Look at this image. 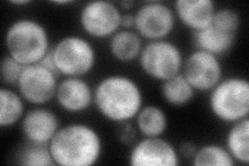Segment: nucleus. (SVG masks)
<instances>
[{"instance_id": "obj_1", "label": "nucleus", "mask_w": 249, "mask_h": 166, "mask_svg": "<svg viewBox=\"0 0 249 166\" xmlns=\"http://www.w3.org/2000/svg\"><path fill=\"white\" fill-rule=\"evenodd\" d=\"M93 104L106 120L127 123L142 108V92L133 79L122 75L108 76L93 90Z\"/></svg>"}, {"instance_id": "obj_2", "label": "nucleus", "mask_w": 249, "mask_h": 166, "mask_svg": "<svg viewBox=\"0 0 249 166\" xmlns=\"http://www.w3.org/2000/svg\"><path fill=\"white\" fill-rule=\"evenodd\" d=\"M56 165L90 166L102 153V140L98 132L85 124H70L57 130L49 142Z\"/></svg>"}, {"instance_id": "obj_3", "label": "nucleus", "mask_w": 249, "mask_h": 166, "mask_svg": "<svg viewBox=\"0 0 249 166\" xmlns=\"http://www.w3.org/2000/svg\"><path fill=\"white\" fill-rule=\"evenodd\" d=\"M7 53L24 67L38 64L50 51L49 36L40 22L19 19L13 22L5 34Z\"/></svg>"}, {"instance_id": "obj_4", "label": "nucleus", "mask_w": 249, "mask_h": 166, "mask_svg": "<svg viewBox=\"0 0 249 166\" xmlns=\"http://www.w3.org/2000/svg\"><path fill=\"white\" fill-rule=\"evenodd\" d=\"M209 106L212 113L224 123H236L249 113V83L247 79L231 77L221 80L211 91Z\"/></svg>"}, {"instance_id": "obj_5", "label": "nucleus", "mask_w": 249, "mask_h": 166, "mask_svg": "<svg viewBox=\"0 0 249 166\" xmlns=\"http://www.w3.org/2000/svg\"><path fill=\"white\" fill-rule=\"evenodd\" d=\"M51 53L57 73L66 77H82L96 65L93 46L78 36L62 37L54 45Z\"/></svg>"}, {"instance_id": "obj_6", "label": "nucleus", "mask_w": 249, "mask_h": 166, "mask_svg": "<svg viewBox=\"0 0 249 166\" xmlns=\"http://www.w3.org/2000/svg\"><path fill=\"white\" fill-rule=\"evenodd\" d=\"M183 62L180 48L165 39L146 44L139 55V64L143 73L162 82L180 74Z\"/></svg>"}, {"instance_id": "obj_7", "label": "nucleus", "mask_w": 249, "mask_h": 166, "mask_svg": "<svg viewBox=\"0 0 249 166\" xmlns=\"http://www.w3.org/2000/svg\"><path fill=\"white\" fill-rule=\"evenodd\" d=\"M57 74L40 64L24 67L17 84L21 97L33 105H45L55 98Z\"/></svg>"}, {"instance_id": "obj_8", "label": "nucleus", "mask_w": 249, "mask_h": 166, "mask_svg": "<svg viewBox=\"0 0 249 166\" xmlns=\"http://www.w3.org/2000/svg\"><path fill=\"white\" fill-rule=\"evenodd\" d=\"M122 13L118 5L110 1H90L85 4L79 15L82 29L95 38L111 37L121 27Z\"/></svg>"}, {"instance_id": "obj_9", "label": "nucleus", "mask_w": 249, "mask_h": 166, "mask_svg": "<svg viewBox=\"0 0 249 166\" xmlns=\"http://www.w3.org/2000/svg\"><path fill=\"white\" fill-rule=\"evenodd\" d=\"M136 33L150 41H161L175 28L176 15L170 7L162 2H146L134 14Z\"/></svg>"}, {"instance_id": "obj_10", "label": "nucleus", "mask_w": 249, "mask_h": 166, "mask_svg": "<svg viewBox=\"0 0 249 166\" xmlns=\"http://www.w3.org/2000/svg\"><path fill=\"white\" fill-rule=\"evenodd\" d=\"M183 73L194 91H212L222 80V66L217 56L196 50L183 62Z\"/></svg>"}, {"instance_id": "obj_11", "label": "nucleus", "mask_w": 249, "mask_h": 166, "mask_svg": "<svg viewBox=\"0 0 249 166\" xmlns=\"http://www.w3.org/2000/svg\"><path fill=\"white\" fill-rule=\"evenodd\" d=\"M129 163L133 166H177L180 156L169 141L161 137H144L132 148Z\"/></svg>"}, {"instance_id": "obj_12", "label": "nucleus", "mask_w": 249, "mask_h": 166, "mask_svg": "<svg viewBox=\"0 0 249 166\" xmlns=\"http://www.w3.org/2000/svg\"><path fill=\"white\" fill-rule=\"evenodd\" d=\"M55 98L65 111L80 113L93 103V91L81 77H67L58 83Z\"/></svg>"}, {"instance_id": "obj_13", "label": "nucleus", "mask_w": 249, "mask_h": 166, "mask_svg": "<svg viewBox=\"0 0 249 166\" xmlns=\"http://www.w3.org/2000/svg\"><path fill=\"white\" fill-rule=\"evenodd\" d=\"M58 129L56 114L48 109H31L22 118V131L30 144L48 146Z\"/></svg>"}, {"instance_id": "obj_14", "label": "nucleus", "mask_w": 249, "mask_h": 166, "mask_svg": "<svg viewBox=\"0 0 249 166\" xmlns=\"http://www.w3.org/2000/svg\"><path fill=\"white\" fill-rule=\"evenodd\" d=\"M215 11L212 0H178L175 2V15L194 33L212 24Z\"/></svg>"}, {"instance_id": "obj_15", "label": "nucleus", "mask_w": 249, "mask_h": 166, "mask_svg": "<svg viewBox=\"0 0 249 166\" xmlns=\"http://www.w3.org/2000/svg\"><path fill=\"white\" fill-rule=\"evenodd\" d=\"M193 42L197 50L208 52L218 57L231 49L235 43V35L223 33L213 25H210L196 31L193 34Z\"/></svg>"}, {"instance_id": "obj_16", "label": "nucleus", "mask_w": 249, "mask_h": 166, "mask_svg": "<svg viewBox=\"0 0 249 166\" xmlns=\"http://www.w3.org/2000/svg\"><path fill=\"white\" fill-rule=\"evenodd\" d=\"M143 48L142 37L136 31L119 30L110 37L109 51L112 57L121 62H131L137 58Z\"/></svg>"}, {"instance_id": "obj_17", "label": "nucleus", "mask_w": 249, "mask_h": 166, "mask_svg": "<svg viewBox=\"0 0 249 166\" xmlns=\"http://www.w3.org/2000/svg\"><path fill=\"white\" fill-rule=\"evenodd\" d=\"M136 126L144 137H161L167 128V116L160 107L147 105L137 113Z\"/></svg>"}, {"instance_id": "obj_18", "label": "nucleus", "mask_w": 249, "mask_h": 166, "mask_svg": "<svg viewBox=\"0 0 249 166\" xmlns=\"http://www.w3.org/2000/svg\"><path fill=\"white\" fill-rule=\"evenodd\" d=\"M227 149L233 160L243 164L249 162V120L233 123L227 136Z\"/></svg>"}, {"instance_id": "obj_19", "label": "nucleus", "mask_w": 249, "mask_h": 166, "mask_svg": "<svg viewBox=\"0 0 249 166\" xmlns=\"http://www.w3.org/2000/svg\"><path fill=\"white\" fill-rule=\"evenodd\" d=\"M194 93L196 91L182 74L167 79L161 85L162 98L171 106L181 107L187 105L192 101Z\"/></svg>"}, {"instance_id": "obj_20", "label": "nucleus", "mask_w": 249, "mask_h": 166, "mask_svg": "<svg viewBox=\"0 0 249 166\" xmlns=\"http://www.w3.org/2000/svg\"><path fill=\"white\" fill-rule=\"evenodd\" d=\"M0 127L10 128L24 116V99L9 88L0 90Z\"/></svg>"}, {"instance_id": "obj_21", "label": "nucleus", "mask_w": 249, "mask_h": 166, "mask_svg": "<svg viewBox=\"0 0 249 166\" xmlns=\"http://www.w3.org/2000/svg\"><path fill=\"white\" fill-rule=\"evenodd\" d=\"M192 159V164L196 166H232L236 163L227 148L218 145L200 147Z\"/></svg>"}, {"instance_id": "obj_22", "label": "nucleus", "mask_w": 249, "mask_h": 166, "mask_svg": "<svg viewBox=\"0 0 249 166\" xmlns=\"http://www.w3.org/2000/svg\"><path fill=\"white\" fill-rule=\"evenodd\" d=\"M19 164L26 166H49L56 165L54 162L48 146L30 144L21 152Z\"/></svg>"}, {"instance_id": "obj_23", "label": "nucleus", "mask_w": 249, "mask_h": 166, "mask_svg": "<svg viewBox=\"0 0 249 166\" xmlns=\"http://www.w3.org/2000/svg\"><path fill=\"white\" fill-rule=\"evenodd\" d=\"M211 25L223 33L236 35L240 26V16L232 9L216 10Z\"/></svg>"}, {"instance_id": "obj_24", "label": "nucleus", "mask_w": 249, "mask_h": 166, "mask_svg": "<svg viewBox=\"0 0 249 166\" xmlns=\"http://www.w3.org/2000/svg\"><path fill=\"white\" fill-rule=\"evenodd\" d=\"M24 66L15 60L10 55L1 61V80L6 85H17Z\"/></svg>"}, {"instance_id": "obj_25", "label": "nucleus", "mask_w": 249, "mask_h": 166, "mask_svg": "<svg viewBox=\"0 0 249 166\" xmlns=\"http://www.w3.org/2000/svg\"><path fill=\"white\" fill-rule=\"evenodd\" d=\"M121 140L126 144H132L135 140V132L134 129L132 128L131 125H126L124 127V130L121 134Z\"/></svg>"}, {"instance_id": "obj_26", "label": "nucleus", "mask_w": 249, "mask_h": 166, "mask_svg": "<svg viewBox=\"0 0 249 166\" xmlns=\"http://www.w3.org/2000/svg\"><path fill=\"white\" fill-rule=\"evenodd\" d=\"M135 24V18L134 14L132 13H126L122 15V21H121V26H123L124 29L131 30L134 27Z\"/></svg>"}, {"instance_id": "obj_27", "label": "nucleus", "mask_w": 249, "mask_h": 166, "mask_svg": "<svg viewBox=\"0 0 249 166\" xmlns=\"http://www.w3.org/2000/svg\"><path fill=\"white\" fill-rule=\"evenodd\" d=\"M38 64L42 65L46 69H48L50 71H53V72H55L56 74H58L57 71H56V68H55V64H54V60H53V57H52L51 49H50V51L48 53L45 55L44 58L40 62H38Z\"/></svg>"}, {"instance_id": "obj_28", "label": "nucleus", "mask_w": 249, "mask_h": 166, "mask_svg": "<svg viewBox=\"0 0 249 166\" xmlns=\"http://www.w3.org/2000/svg\"><path fill=\"white\" fill-rule=\"evenodd\" d=\"M196 148L194 145L190 144V142H186L182 147H181V153L185 157H193L194 154L196 152Z\"/></svg>"}, {"instance_id": "obj_29", "label": "nucleus", "mask_w": 249, "mask_h": 166, "mask_svg": "<svg viewBox=\"0 0 249 166\" xmlns=\"http://www.w3.org/2000/svg\"><path fill=\"white\" fill-rule=\"evenodd\" d=\"M10 2L14 5H26L31 3L30 0H12Z\"/></svg>"}, {"instance_id": "obj_30", "label": "nucleus", "mask_w": 249, "mask_h": 166, "mask_svg": "<svg viewBox=\"0 0 249 166\" xmlns=\"http://www.w3.org/2000/svg\"><path fill=\"white\" fill-rule=\"evenodd\" d=\"M120 5L123 7L124 10H130L132 6L134 5V2L133 1H122V2H120Z\"/></svg>"}, {"instance_id": "obj_31", "label": "nucleus", "mask_w": 249, "mask_h": 166, "mask_svg": "<svg viewBox=\"0 0 249 166\" xmlns=\"http://www.w3.org/2000/svg\"><path fill=\"white\" fill-rule=\"evenodd\" d=\"M52 3L56 5H68L73 3V1H71V0H58V1H52Z\"/></svg>"}]
</instances>
